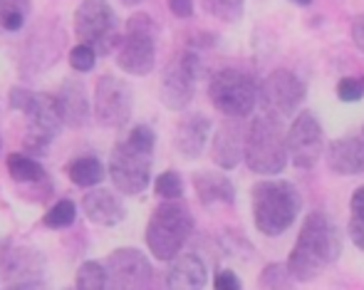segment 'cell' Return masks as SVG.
<instances>
[{"label":"cell","instance_id":"6da1fadb","mask_svg":"<svg viewBox=\"0 0 364 290\" xmlns=\"http://www.w3.org/2000/svg\"><path fill=\"white\" fill-rule=\"evenodd\" d=\"M342 253V238L337 226L330 221V216L322 211H312L305 218L288 256V271L295 281H315L327 266L340 258Z\"/></svg>","mask_w":364,"mask_h":290},{"label":"cell","instance_id":"7a4b0ae2","mask_svg":"<svg viewBox=\"0 0 364 290\" xmlns=\"http://www.w3.org/2000/svg\"><path fill=\"white\" fill-rule=\"evenodd\" d=\"M154 146H156V134L146 124H136L124 139L112 146L109 176L112 184L122 193L136 196V193L146 191L149 181H151Z\"/></svg>","mask_w":364,"mask_h":290},{"label":"cell","instance_id":"3957f363","mask_svg":"<svg viewBox=\"0 0 364 290\" xmlns=\"http://www.w3.org/2000/svg\"><path fill=\"white\" fill-rule=\"evenodd\" d=\"M243 161L260 176H275L288 166V146L280 117L265 109L253 117L243 136Z\"/></svg>","mask_w":364,"mask_h":290},{"label":"cell","instance_id":"277c9868","mask_svg":"<svg viewBox=\"0 0 364 290\" xmlns=\"http://www.w3.org/2000/svg\"><path fill=\"white\" fill-rule=\"evenodd\" d=\"M253 221L263 236H280L300 216V191L283 179H265L253 186Z\"/></svg>","mask_w":364,"mask_h":290},{"label":"cell","instance_id":"5b68a950","mask_svg":"<svg viewBox=\"0 0 364 290\" xmlns=\"http://www.w3.org/2000/svg\"><path fill=\"white\" fill-rule=\"evenodd\" d=\"M10 109L28 117V129H25V149L30 154H45L50 141L63 127L58 102L48 92H33L28 87H13L8 95Z\"/></svg>","mask_w":364,"mask_h":290},{"label":"cell","instance_id":"8992f818","mask_svg":"<svg viewBox=\"0 0 364 290\" xmlns=\"http://www.w3.org/2000/svg\"><path fill=\"white\" fill-rule=\"evenodd\" d=\"M191 231H193L191 211L186 208V203L173 198V201H164L161 206H156V211L151 213V218L146 223L144 238L154 258L171 261L186 246Z\"/></svg>","mask_w":364,"mask_h":290},{"label":"cell","instance_id":"52a82bcc","mask_svg":"<svg viewBox=\"0 0 364 290\" xmlns=\"http://www.w3.org/2000/svg\"><path fill=\"white\" fill-rule=\"evenodd\" d=\"M117 65L122 72L144 77L156 65V23L151 15L136 13L127 20L124 38L117 48Z\"/></svg>","mask_w":364,"mask_h":290},{"label":"cell","instance_id":"ba28073f","mask_svg":"<svg viewBox=\"0 0 364 290\" xmlns=\"http://www.w3.org/2000/svg\"><path fill=\"white\" fill-rule=\"evenodd\" d=\"M75 35L97 55H109L119 48V20L107 0H82L75 10Z\"/></svg>","mask_w":364,"mask_h":290},{"label":"cell","instance_id":"9c48e42d","mask_svg":"<svg viewBox=\"0 0 364 290\" xmlns=\"http://www.w3.org/2000/svg\"><path fill=\"white\" fill-rule=\"evenodd\" d=\"M211 104L228 119L250 117L258 104V85L248 72L238 68H225L211 77L208 85Z\"/></svg>","mask_w":364,"mask_h":290},{"label":"cell","instance_id":"30bf717a","mask_svg":"<svg viewBox=\"0 0 364 290\" xmlns=\"http://www.w3.org/2000/svg\"><path fill=\"white\" fill-rule=\"evenodd\" d=\"M201 75V63L191 50H181L173 55L171 63L164 68L161 75V102L166 109L181 112L191 104L196 92V80Z\"/></svg>","mask_w":364,"mask_h":290},{"label":"cell","instance_id":"8fae6325","mask_svg":"<svg viewBox=\"0 0 364 290\" xmlns=\"http://www.w3.org/2000/svg\"><path fill=\"white\" fill-rule=\"evenodd\" d=\"M288 159L297 169H312L325 151V131L312 112H300L285 131Z\"/></svg>","mask_w":364,"mask_h":290},{"label":"cell","instance_id":"7c38bea8","mask_svg":"<svg viewBox=\"0 0 364 290\" xmlns=\"http://www.w3.org/2000/svg\"><path fill=\"white\" fill-rule=\"evenodd\" d=\"M107 290H156L154 268L136 248H117L107 258Z\"/></svg>","mask_w":364,"mask_h":290},{"label":"cell","instance_id":"4fadbf2b","mask_svg":"<svg viewBox=\"0 0 364 290\" xmlns=\"http://www.w3.org/2000/svg\"><path fill=\"white\" fill-rule=\"evenodd\" d=\"M305 100V82L290 70H273L258 87V102L275 117H292Z\"/></svg>","mask_w":364,"mask_h":290},{"label":"cell","instance_id":"5bb4252c","mask_svg":"<svg viewBox=\"0 0 364 290\" xmlns=\"http://www.w3.org/2000/svg\"><path fill=\"white\" fill-rule=\"evenodd\" d=\"M132 87L114 75H102L95 90V117L100 127H124L132 117Z\"/></svg>","mask_w":364,"mask_h":290},{"label":"cell","instance_id":"9a60e30c","mask_svg":"<svg viewBox=\"0 0 364 290\" xmlns=\"http://www.w3.org/2000/svg\"><path fill=\"white\" fill-rule=\"evenodd\" d=\"M327 164L335 174H364V129L360 134L340 136L327 149Z\"/></svg>","mask_w":364,"mask_h":290},{"label":"cell","instance_id":"2e32d148","mask_svg":"<svg viewBox=\"0 0 364 290\" xmlns=\"http://www.w3.org/2000/svg\"><path fill=\"white\" fill-rule=\"evenodd\" d=\"M208 283L206 263L196 253L171 258L166 271V290H203Z\"/></svg>","mask_w":364,"mask_h":290},{"label":"cell","instance_id":"e0dca14e","mask_svg":"<svg viewBox=\"0 0 364 290\" xmlns=\"http://www.w3.org/2000/svg\"><path fill=\"white\" fill-rule=\"evenodd\" d=\"M208 136H211V119L201 112H193L176 124V149L186 159H198L206 149Z\"/></svg>","mask_w":364,"mask_h":290},{"label":"cell","instance_id":"ac0fdd59","mask_svg":"<svg viewBox=\"0 0 364 290\" xmlns=\"http://www.w3.org/2000/svg\"><path fill=\"white\" fill-rule=\"evenodd\" d=\"M55 102H58L63 124L73 127V129H80V127L87 124V119H90V100H87V90L82 80H65Z\"/></svg>","mask_w":364,"mask_h":290},{"label":"cell","instance_id":"d6986e66","mask_svg":"<svg viewBox=\"0 0 364 290\" xmlns=\"http://www.w3.org/2000/svg\"><path fill=\"white\" fill-rule=\"evenodd\" d=\"M82 211L97 226H117L124 221L127 208L122 203V198H117L112 191L107 189H92L82 198Z\"/></svg>","mask_w":364,"mask_h":290},{"label":"cell","instance_id":"ffe728a7","mask_svg":"<svg viewBox=\"0 0 364 290\" xmlns=\"http://www.w3.org/2000/svg\"><path fill=\"white\" fill-rule=\"evenodd\" d=\"M243 136L238 119H228L211 141V156L220 169H235L243 159Z\"/></svg>","mask_w":364,"mask_h":290},{"label":"cell","instance_id":"44dd1931","mask_svg":"<svg viewBox=\"0 0 364 290\" xmlns=\"http://www.w3.org/2000/svg\"><path fill=\"white\" fill-rule=\"evenodd\" d=\"M193 189H196L198 198L203 206H233L235 201V189L230 184V179L218 171H198L193 176Z\"/></svg>","mask_w":364,"mask_h":290},{"label":"cell","instance_id":"7402d4cb","mask_svg":"<svg viewBox=\"0 0 364 290\" xmlns=\"http://www.w3.org/2000/svg\"><path fill=\"white\" fill-rule=\"evenodd\" d=\"M3 268L10 278H38L40 268H43V256L33 248H10V251L3 253Z\"/></svg>","mask_w":364,"mask_h":290},{"label":"cell","instance_id":"603a6c76","mask_svg":"<svg viewBox=\"0 0 364 290\" xmlns=\"http://www.w3.org/2000/svg\"><path fill=\"white\" fill-rule=\"evenodd\" d=\"M68 176L73 179L75 186L92 189V186H97L102 179H105V164H102L95 154H82V156H77V159L70 161Z\"/></svg>","mask_w":364,"mask_h":290},{"label":"cell","instance_id":"cb8c5ba5","mask_svg":"<svg viewBox=\"0 0 364 290\" xmlns=\"http://www.w3.org/2000/svg\"><path fill=\"white\" fill-rule=\"evenodd\" d=\"M5 166H8L10 179L18 181V184H43L48 179L45 166L28 154H10L5 159Z\"/></svg>","mask_w":364,"mask_h":290},{"label":"cell","instance_id":"d4e9b609","mask_svg":"<svg viewBox=\"0 0 364 290\" xmlns=\"http://www.w3.org/2000/svg\"><path fill=\"white\" fill-rule=\"evenodd\" d=\"M28 0H0V33H18L28 20Z\"/></svg>","mask_w":364,"mask_h":290},{"label":"cell","instance_id":"484cf974","mask_svg":"<svg viewBox=\"0 0 364 290\" xmlns=\"http://www.w3.org/2000/svg\"><path fill=\"white\" fill-rule=\"evenodd\" d=\"M75 290H107V271L102 263L85 261L77 268Z\"/></svg>","mask_w":364,"mask_h":290},{"label":"cell","instance_id":"4316f807","mask_svg":"<svg viewBox=\"0 0 364 290\" xmlns=\"http://www.w3.org/2000/svg\"><path fill=\"white\" fill-rule=\"evenodd\" d=\"M77 218V206L70 198H60L53 208L43 216V223L48 228H55V231H63V228H70Z\"/></svg>","mask_w":364,"mask_h":290},{"label":"cell","instance_id":"83f0119b","mask_svg":"<svg viewBox=\"0 0 364 290\" xmlns=\"http://www.w3.org/2000/svg\"><path fill=\"white\" fill-rule=\"evenodd\" d=\"M350 238L360 251H364V186L352 193L350 201Z\"/></svg>","mask_w":364,"mask_h":290},{"label":"cell","instance_id":"f1b7e54d","mask_svg":"<svg viewBox=\"0 0 364 290\" xmlns=\"http://www.w3.org/2000/svg\"><path fill=\"white\" fill-rule=\"evenodd\" d=\"M243 5L245 0H203L206 13L223 23H238L243 18Z\"/></svg>","mask_w":364,"mask_h":290},{"label":"cell","instance_id":"f546056e","mask_svg":"<svg viewBox=\"0 0 364 290\" xmlns=\"http://www.w3.org/2000/svg\"><path fill=\"white\" fill-rule=\"evenodd\" d=\"M290 286L292 276L288 266H283V263H270L260 273V288L263 290H290Z\"/></svg>","mask_w":364,"mask_h":290},{"label":"cell","instance_id":"4dcf8cb0","mask_svg":"<svg viewBox=\"0 0 364 290\" xmlns=\"http://www.w3.org/2000/svg\"><path fill=\"white\" fill-rule=\"evenodd\" d=\"M154 191H156V196L166 198V201L181 198L183 196V179H181V174H176V171H164L161 176H156Z\"/></svg>","mask_w":364,"mask_h":290},{"label":"cell","instance_id":"1f68e13d","mask_svg":"<svg viewBox=\"0 0 364 290\" xmlns=\"http://www.w3.org/2000/svg\"><path fill=\"white\" fill-rule=\"evenodd\" d=\"M70 65H73V70H77V72H90L97 65V53L90 45H82V43L75 45L70 50Z\"/></svg>","mask_w":364,"mask_h":290},{"label":"cell","instance_id":"d6a6232c","mask_svg":"<svg viewBox=\"0 0 364 290\" xmlns=\"http://www.w3.org/2000/svg\"><path fill=\"white\" fill-rule=\"evenodd\" d=\"M337 97L342 102H360L364 97V77H342L337 82Z\"/></svg>","mask_w":364,"mask_h":290},{"label":"cell","instance_id":"836d02e7","mask_svg":"<svg viewBox=\"0 0 364 290\" xmlns=\"http://www.w3.org/2000/svg\"><path fill=\"white\" fill-rule=\"evenodd\" d=\"M213 290H243V286L233 271H218L213 278Z\"/></svg>","mask_w":364,"mask_h":290},{"label":"cell","instance_id":"e575fe53","mask_svg":"<svg viewBox=\"0 0 364 290\" xmlns=\"http://www.w3.org/2000/svg\"><path fill=\"white\" fill-rule=\"evenodd\" d=\"M168 10H171L176 18H191L193 15V0H166Z\"/></svg>","mask_w":364,"mask_h":290},{"label":"cell","instance_id":"d590c367","mask_svg":"<svg viewBox=\"0 0 364 290\" xmlns=\"http://www.w3.org/2000/svg\"><path fill=\"white\" fill-rule=\"evenodd\" d=\"M5 290H48V286H45L40 278H23V281L10 283Z\"/></svg>","mask_w":364,"mask_h":290},{"label":"cell","instance_id":"8d00e7d4","mask_svg":"<svg viewBox=\"0 0 364 290\" xmlns=\"http://www.w3.org/2000/svg\"><path fill=\"white\" fill-rule=\"evenodd\" d=\"M352 40H355L357 50L364 53V15H360V18L352 23Z\"/></svg>","mask_w":364,"mask_h":290},{"label":"cell","instance_id":"74e56055","mask_svg":"<svg viewBox=\"0 0 364 290\" xmlns=\"http://www.w3.org/2000/svg\"><path fill=\"white\" fill-rule=\"evenodd\" d=\"M124 5H139V3H144V0H122Z\"/></svg>","mask_w":364,"mask_h":290},{"label":"cell","instance_id":"f35d334b","mask_svg":"<svg viewBox=\"0 0 364 290\" xmlns=\"http://www.w3.org/2000/svg\"><path fill=\"white\" fill-rule=\"evenodd\" d=\"M290 3H295V5H310L312 0H290Z\"/></svg>","mask_w":364,"mask_h":290},{"label":"cell","instance_id":"ab89813d","mask_svg":"<svg viewBox=\"0 0 364 290\" xmlns=\"http://www.w3.org/2000/svg\"><path fill=\"white\" fill-rule=\"evenodd\" d=\"M0 144H3V141H0Z\"/></svg>","mask_w":364,"mask_h":290}]
</instances>
